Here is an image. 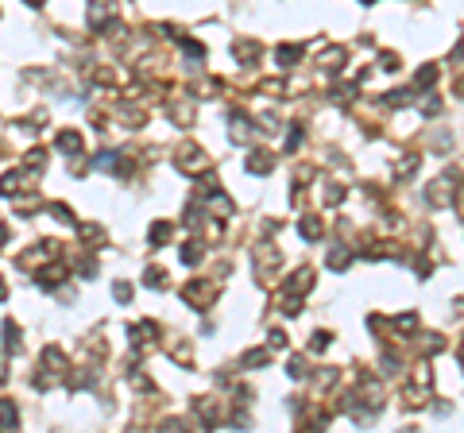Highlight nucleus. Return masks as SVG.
Masks as SVG:
<instances>
[{"instance_id": "obj_40", "label": "nucleus", "mask_w": 464, "mask_h": 433, "mask_svg": "<svg viewBox=\"0 0 464 433\" xmlns=\"http://www.w3.org/2000/svg\"><path fill=\"white\" fill-rule=\"evenodd\" d=\"M341 201H345V186L325 182V205H341Z\"/></svg>"}, {"instance_id": "obj_25", "label": "nucleus", "mask_w": 464, "mask_h": 433, "mask_svg": "<svg viewBox=\"0 0 464 433\" xmlns=\"http://www.w3.org/2000/svg\"><path fill=\"white\" fill-rule=\"evenodd\" d=\"M267 364H271V348H252V352L240 356V367H248V372L252 367H267Z\"/></svg>"}, {"instance_id": "obj_43", "label": "nucleus", "mask_w": 464, "mask_h": 433, "mask_svg": "<svg viewBox=\"0 0 464 433\" xmlns=\"http://www.w3.org/2000/svg\"><path fill=\"white\" fill-rule=\"evenodd\" d=\"M267 348H287V333L283 329H271L267 333Z\"/></svg>"}, {"instance_id": "obj_32", "label": "nucleus", "mask_w": 464, "mask_h": 433, "mask_svg": "<svg viewBox=\"0 0 464 433\" xmlns=\"http://www.w3.org/2000/svg\"><path fill=\"white\" fill-rule=\"evenodd\" d=\"M143 283H148L151 290H167V271H163V267H148V271H143Z\"/></svg>"}, {"instance_id": "obj_11", "label": "nucleus", "mask_w": 464, "mask_h": 433, "mask_svg": "<svg viewBox=\"0 0 464 433\" xmlns=\"http://www.w3.org/2000/svg\"><path fill=\"white\" fill-rule=\"evenodd\" d=\"M54 151H62V155H81L85 151V139H81L78 128H66L54 136Z\"/></svg>"}, {"instance_id": "obj_50", "label": "nucleus", "mask_w": 464, "mask_h": 433, "mask_svg": "<svg viewBox=\"0 0 464 433\" xmlns=\"http://www.w3.org/2000/svg\"><path fill=\"white\" fill-rule=\"evenodd\" d=\"M28 4H35V8H39V4H43V0H28Z\"/></svg>"}, {"instance_id": "obj_24", "label": "nucleus", "mask_w": 464, "mask_h": 433, "mask_svg": "<svg viewBox=\"0 0 464 433\" xmlns=\"http://www.w3.org/2000/svg\"><path fill=\"white\" fill-rule=\"evenodd\" d=\"M178 256H182V263H186V267H198L201 256H205V248H201L198 236H194V240H186V244H182V252H178Z\"/></svg>"}, {"instance_id": "obj_47", "label": "nucleus", "mask_w": 464, "mask_h": 433, "mask_svg": "<svg viewBox=\"0 0 464 433\" xmlns=\"http://www.w3.org/2000/svg\"><path fill=\"white\" fill-rule=\"evenodd\" d=\"M4 244H8V225L0 221V252H4Z\"/></svg>"}, {"instance_id": "obj_30", "label": "nucleus", "mask_w": 464, "mask_h": 433, "mask_svg": "<svg viewBox=\"0 0 464 433\" xmlns=\"http://www.w3.org/2000/svg\"><path fill=\"white\" fill-rule=\"evenodd\" d=\"M279 310L287 317H298L302 314V294H290V290H283V298H279Z\"/></svg>"}, {"instance_id": "obj_20", "label": "nucleus", "mask_w": 464, "mask_h": 433, "mask_svg": "<svg viewBox=\"0 0 464 433\" xmlns=\"http://www.w3.org/2000/svg\"><path fill=\"white\" fill-rule=\"evenodd\" d=\"M170 236H174V225H170V221H155L151 232H148V248H167Z\"/></svg>"}, {"instance_id": "obj_19", "label": "nucleus", "mask_w": 464, "mask_h": 433, "mask_svg": "<svg viewBox=\"0 0 464 433\" xmlns=\"http://www.w3.org/2000/svg\"><path fill=\"white\" fill-rule=\"evenodd\" d=\"M194 410H198L201 425H209V430H217V425H221V406H217V399H201V403H194Z\"/></svg>"}, {"instance_id": "obj_31", "label": "nucleus", "mask_w": 464, "mask_h": 433, "mask_svg": "<svg viewBox=\"0 0 464 433\" xmlns=\"http://www.w3.org/2000/svg\"><path fill=\"white\" fill-rule=\"evenodd\" d=\"M97 379H101V367H85V372H78L74 379H70V387H74V391H78V387L85 391V387H93Z\"/></svg>"}, {"instance_id": "obj_39", "label": "nucleus", "mask_w": 464, "mask_h": 433, "mask_svg": "<svg viewBox=\"0 0 464 433\" xmlns=\"http://www.w3.org/2000/svg\"><path fill=\"white\" fill-rule=\"evenodd\" d=\"M333 345V333H325V329H317L314 341H310V352H325V348Z\"/></svg>"}, {"instance_id": "obj_4", "label": "nucleus", "mask_w": 464, "mask_h": 433, "mask_svg": "<svg viewBox=\"0 0 464 433\" xmlns=\"http://www.w3.org/2000/svg\"><path fill=\"white\" fill-rule=\"evenodd\" d=\"M174 167L182 170V174H201V170H209V155L198 148V143H182V148L174 151Z\"/></svg>"}, {"instance_id": "obj_9", "label": "nucleus", "mask_w": 464, "mask_h": 433, "mask_svg": "<svg viewBox=\"0 0 464 433\" xmlns=\"http://www.w3.org/2000/svg\"><path fill=\"white\" fill-rule=\"evenodd\" d=\"M66 279H70L66 263H50V267H39V271H35V283H39L43 290H59Z\"/></svg>"}, {"instance_id": "obj_41", "label": "nucleus", "mask_w": 464, "mask_h": 433, "mask_svg": "<svg viewBox=\"0 0 464 433\" xmlns=\"http://www.w3.org/2000/svg\"><path fill=\"white\" fill-rule=\"evenodd\" d=\"M112 298H117L120 305H128L132 302V283H124V279H120V283H112Z\"/></svg>"}, {"instance_id": "obj_46", "label": "nucleus", "mask_w": 464, "mask_h": 433, "mask_svg": "<svg viewBox=\"0 0 464 433\" xmlns=\"http://www.w3.org/2000/svg\"><path fill=\"white\" fill-rule=\"evenodd\" d=\"M379 70H399V59L395 54H383V59H379Z\"/></svg>"}, {"instance_id": "obj_38", "label": "nucleus", "mask_w": 464, "mask_h": 433, "mask_svg": "<svg viewBox=\"0 0 464 433\" xmlns=\"http://www.w3.org/2000/svg\"><path fill=\"white\" fill-rule=\"evenodd\" d=\"M50 213H54V221H62V225H78V221H74V213H70V205H62V201H50Z\"/></svg>"}, {"instance_id": "obj_2", "label": "nucleus", "mask_w": 464, "mask_h": 433, "mask_svg": "<svg viewBox=\"0 0 464 433\" xmlns=\"http://www.w3.org/2000/svg\"><path fill=\"white\" fill-rule=\"evenodd\" d=\"M85 23L89 31L97 35H120V20H117V0H89V12H85Z\"/></svg>"}, {"instance_id": "obj_42", "label": "nucleus", "mask_w": 464, "mask_h": 433, "mask_svg": "<svg viewBox=\"0 0 464 433\" xmlns=\"http://www.w3.org/2000/svg\"><path fill=\"white\" fill-rule=\"evenodd\" d=\"M128 379H132V387H136V391H155V383H151V379H148L143 372H132Z\"/></svg>"}, {"instance_id": "obj_12", "label": "nucleus", "mask_w": 464, "mask_h": 433, "mask_svg": "<svg viewBox=\"0 0 464 433\" xmlns=\"http://www.w3.org/2000/svg\"><path fill=\"white\" fill-rule=\"evenodd\" d=\"M352 256H356V248H348V244H333L325 252V267L333 271V275H341L348 263H352Z\"/></svg>"}, {"instance_id": "obj_18", "label": "nucleus", "mask_w": 464, "mask_h": 433, "mask_svg": "<svg viewBox=\"0 0 464 433\" xmlns=\"http://www.w3.org/2000/svg\"><path fill=\"white\" fill-rule=\"evenodd\" d=\"M283 290H290V294H310V290H314V271H310V267H298L294 275L287 279Z\"/></svg>"}, {"instance_id": "obj_45", "label": "nucleus", "mask_w": 464, "mask_h": 433, "mask_svg": "<svg viewBox=\"0 0 464 433\" xmlns=\"http://www.w3.org/2000/svg\"><path fill=\"white\" fill-rule=\"evenodd\" d=\"M298 143H302V124H294V128L287 132V151H290V155H294Z\"/></svg>"}, {"instance_id": "obj_37", "label": "nucleus", "mask_w": 464, "mask_h": 433, "mask_svg": "<svg viewBox=\"0 0 464 433\" xmlns=\"http://www.w3.org/2000/svg\"><path fill=\"white\" fill-rule=\"evenodd\" d=\"M434 81H437V66H422L414 74V89H430Z\"/></svg>"}, {"instance_id": "obj_21", "label": "nucleus", "mask_w": 464, "mask_h": 433, "mask_svg": "<svg viewBox=\"0 0 464 433\" xmlns=\"http://www.w3.org/2000/svg\"><path fill=\"white\" fill-rule=\"evenodd\" d=\"M167 112L174 117V124H182V128H190V124H194V101H170Z\"/></svg>"}, {"instance_id": "obj_8", "label": "nucleus", "mask_w": 464, "mask_h": 433, "mask_svg": "<svg viewBox=\"0 0 464 433\" xmlns=\"http://www.w3.org/2000/svg\"><path fill=\"white\" fill-rule=\"evenodd\" d=\"M228 136H232V143H248L256 136V120L244 112H228Z\"/></svg>"}, {"instance_id": "obj_14", "label": "nucleus", "mask_w": 464, "mask_h": 433, "mask_svg": "<svg viewBox=\"0 0 464 433\" xmlns=\"http://www.w3.org/2000/svg\"><path fill=\"white\" fill-rule=\"evenodd\" d=\"M232 54L240 59V66H259V59H263V47L252 39H236L232 43Z\"/></svg>"}, {"instance_id": "obj_1", "label": "nucleus", "mask_w": 464, "mask_h": 433, "mask_svg": "<svg viewBox=\"0 0 464 433\" xmlns=\"http://www.w3.org/2000/svg\"><path fill=\"white\" fill-rule=\"evenodd\" d=\"M66 375H70V356L62 352L59 345L43 348V356H39V372H35V391H50V387H59Z\"/></svg>"}, {"instance_id": "obj_7", "label": "nucleus", "mask_w": 464, "mask_h": 433, "mask_svg": "<svg viewBox=\"0 0 464 433\" xmlns=\"http://www.w3.org/2000/svg\"><path fill=\"white\" fill-rule=\"evenodd\" d=\"M128 336H132V348L148 352V348L155 345V336H159V325L155 321H132L128 325Z\"/></svg>"}, {"instance_id": "obj_15", "label": "nucleus", "mask_w": 464, "mask_h": 433, "mask_svg": "<svg viewBox=\"0 0 464 433\" xmlns=\"http://www.w3.org/2000/svg\"><path fill=\"white\" fill-rule=\"evenodd\" d=\"M302 54H306V47H298V43H279V47H275L279 70H294L298 62H302Z\"/></svg>"}, {"instance_id": "obj_36", "label": "nucleus", "mask_w": 464, "mask_h": 433, "mask_svg": "<svg viewBox=\"0 0 464 433\" xmlns=\"http://www.w3.org/2000/svg\"><path fill=\"white\" fill-rule=\"evenodd\" d=\"M287 375H290V379H306V375H310L306 356H290V360H287Z\"/></svg>"}, {"instance_id": "obj_13", "label": "nucleus", "mask_w": 464, "mask_h": 433, "mask_svg": "<svg viewBox=\"0 0 464 433\" xmlns=\"http://www.w3.org/2000/svg\"><path fill=\"white\" fill-rule=\"evenodd\" d=\"M244 167H248V174H271V170H275V155L263 151V148H256V151H248Z\"/></svg>"}, {"instance_id": "obj_27", "label": "nucleus", "mask_w": 464, "mask_h": 433, "mask_svg": "<svg viewBox=\"0 0 464 433\" xmlns=\"http://www.w3.org/2000/svg\"><path fill=\"white\" fill-rule=\"evenodd\" d=\"M74 228H78V236L85 240L89 248H101V244H105V228H101V225H74Z\"/></svg>"}, {"instance_id": "obj_52", "label": "nucleus", "mask_w": 464, "mask_h": 433, "mask_svg": "<svg viewBox=\"0 0 464 433\" xmlns=\"http://www.w3.org/2000/svg\"><path fill=\"white\" fill-rule=\"evenodd\" d=\"M0 155H4V143H0Z\"/></svg>"}, {"instance_id": "obj_51", "label": "nucleus", "mask_w": 464, "mask_h": 433, "mask_svg": "<svg viewBox=\"0 0 464 433\" xmlns=\"http://www.w3.org/2000/svg\"><path fill=\"white\" fill-rule=\"evenodd\" d=\"M360 4H376V0H360Z\"/></svg>"}, {"instance_id": "obj_26", "label": "nucleus", "mask_w": 464, "mask_h": 433, "mask_svg": "<svg viewBox=\"0 0 464 433\" xmlns=\"http://www.w3.org/2000/svg\"><path fill=\"white\" fill-rule=\"evenodd\" d=\"M20 425V410L12 399H0V430H16Z\"/></svg>"}, {"instance_id": "obj_48", "label": "nucleus", "mask_w": 464, "mask_h": 433, "mask_svg": "<svg viewBox=\"0 0 464 433\" xmlns=\"http://www.w3.org/2000/svg\"><path fill=\"white\" fill-rule=\"evenodd\" d=\"M4 379H8V367H4V356H0V383H4Z\"/></svg>"}, {"instance_id": "obj_28", "label": "nucleus", "mask_w": 464, "mask_h": 433, "mask_svg": "<svg viewBox=\"0 0 464 433\" xmlns=\"http://www.w3.org/2000/svg\"><path fill=\"white\" fill-rule=\"evenodd\" d=\"M391 329H395V333H414V329H418V314H414V310H406V314H399V317H391Z\"/></svg>"}, {"instance_id": "obj_35", "label": "nucleus", "mask_w": 464, "mask_h": 433, "mask_svg": "<svg viewBox=\"0 0 464 433\" xmlns=\"http://www.w3.org/2000/svg\"><path fill=\"white\" fill-rule=\"evenodd\" d=\"M445 348V336L441 333H422V356H434Z\"/></svg>"}, {"instance_id": "obj_34", "label": "nucleus", "mask_w": 464, "mask_h": 433, "mask_svg": "<svg viewBox=\"0 0 464 433\" xmlns=\"http://www.w3.org/2000/svg\"><path fill=\"white\" fill-rule=\"evenodd\" d=\"M379 372H383V375H399V372H403L399 352H383V356H379Z\"/></svg>"}, {"instance_id": "obj_33", "label": "nucleus", "mask_w": 464, "mask_h": 433, "mask_svg": "<svg viewBox=\"0 0 464 433\" xmlns=\"http://www.w3.org/2000/svg\"><path fill=\"white\" fill-rule=\"evenodd\" d=\"M4 348L8 352H20L23 341H20V329H16V321H4Z\"/></svg>"}, {"instance_id": "obj_6", "label": "nucleus", "mask_w": 464, "mask_h": 433, "mask_svg": "<svg viewBox=\"0 0 464 433\" xmlns=\"http://www.w3.org/2000/svg\"><path fill=\"white\" fill-rule=\"evenodd\" d=\"M43 259H59V244H54V240H39V244L28 248L16 263H20L23 271H35V263H43Z\"/></svg>"}, {"instance_id": "obj_44", "label": "nucleus", "mask_w": 464, "mask_h": 433, "mask_svg": "<svg viewBox=\"0 0 464 433\" xmlns=\"http://www.w3.org/2000/svg\"><path fill=\"white\" fill-rule=\"evenodd\" d=\"M356 97V85H336L333 89V101H341V105H345V101H352Z\"/></svg>"}, {"instance_id": "obj_10", "label": "nucleus", "mask_w": 464, "mask_h": 433, "mask_svg": "<svg viewBox=\"0 0 464 433\" xmlns=\"http://www.w3.org/2000/svg\"><path fill=\"white\" fill-rule=\"evenodd\" d=\"M317 66H321V74H329V78H333V74H341V70L348 66V50L345 47H325Z\"/></svg>"}, {"instance_id": "obj_29", "label": "nucleus", "mask_w": 464, "mask_h": 433, "mask_svg": "<svg viewBox=\"0 0 464 433\" xmlns=\"http://www.w3.org/2000/svg\"><path fill=\"white\" fill-rule=\"evenodd\" d=\"M418 163H422V159H418V151H410V155H403V159H399V163H395V178H399V182H403V178H410V174H414V170H418Z\"/></svg>"}, {"instance_id": "obj_22", "label": "nucleus", "mask_w": 464, "mask_h": 433, "mask_svg": "<svg viewBox=\"0 0 464 433\" xmlns=\"http://www.w3.org/2000/svg\"><path fill=\"white\" fill-rule=\"evenodd\" d=\"M112 112H117V117H124V124H128V128H143V124H148V112H143V108H136V105H117Z\"/></svg>"}, {"instance_id": "obj_23", "label": "nucleus", "mask_w": 464, "mask_h": 433, "mask_svg": "<svg viewBox=\"0 0 464 433\" xmlns=\"http://www.w3.org/2000/svg\"><path fill=\"white\" fill-rule=\"evenodd\" d=\"M425 89H395V93H387L383 97V105H391V108H403V105H414L418 97H422Z\"/></svg>"}, {"instance_id": "obj_3", "label": "nucleus", "mask_w": 464, "mask_h": 433, "mask_svg": "<svg viewBox=\"0 0 464 433\" xmlns=\"http://www.w3.org/2000/svg\"><path fill=\"white\" fill-rule=\"evenodd\" d=\"M449 201H453V209H456V170H453V174L434 178V182L425 186V205H434V209H449Z\"/></svg>"}, {"instance_id": "obj_16", "label": "nucleus", "mask_w": 464, "mask_h": 433, "mask_svg": "<svg viewBox=\"0 0 464 433\" xmlns=\"http://www.w3.org/2000/svg\"><path fill=\"white\" fill-rule=\"evenodd\" d=\"M321 232H325V225H321V216H317V213H306L302 221H298V236L306 240V244H317Z\"/></svg>"}, {"instance_id": "obj_5", "label": "nucleus", "mask_w": 464, "mask_h": 433, "mask_svg": "<svg viewBox=\"0 0 464 433\" xmlns=\"http://www.w3.org/2000/svg\"><path fill=\"white\" fill-rule=\"evenodd\" d=\"M182 298H186L194 310H209L213 298H217V283H201V279H194V283L182 286Z\"/></svg>"}, {"instance_id": "obj_17", "label": "nucleus", "mask_w": 464, "mask_h": 433, "mask_svg": "<svg viewBox=\"0 0 464 433\" xmlns=\"http://www.w3.org/2000/svg\"><path fill=\"white\" fill-rule=\"evenodd\" d=\"M279 263H283V256H279V248L271 244V240H263V244L256 248V267H259V271H275Z\"/></svg>"}, {"instance_id": "obj_49", "label": "nucleus", "mask_w": 464, "mask_h": 433, "mask_svg": "<svg viewBox=\"0 0 464 433\" xmlns=\"http://www.w3.org/2000/svg\"><path fill=\"white\" fill-rule=\"evenodd\" d=\"M4 298H8V286H4V279H0V302H4Z\"/></svg>"}]
</instances>
